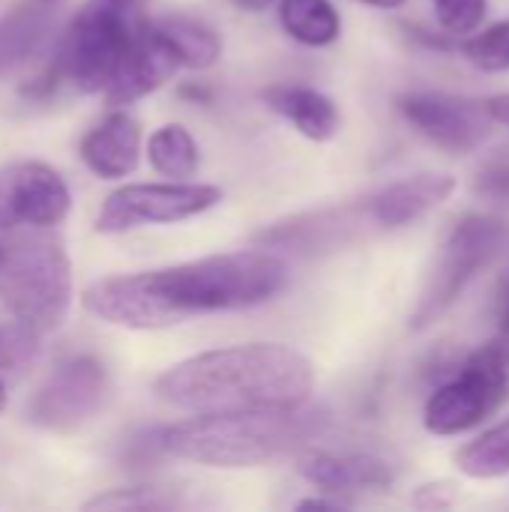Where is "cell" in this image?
<instances>
[{"label": "cell", "mask_w": 509, "mask_h": 512, "mask_svg": "<svg viewBox=\"0 0 509 512\" xmlns=\"http://www.w3.org/2000/svg\"><path fill=\"white\" fill-rule=\"evenodd\" d=\"M285 282V258L267 249H240L162 270L96 279L84 291V309L114 327L165 330L198 315L264 306Z\"/></svg>", "instance_id": "6da1fadb"}, {"label": "cell", "mask_w": 509, "mask_h": 512, "mask_svg": "<svg viewBox=\"0 0 509 512\" xmlns=\"http://www.w3.org/2000/svg\"><path fill=\"white\" fill-rule=\"evenodd\" d=\"M312 390V360L282 342L213 348L174 363L153 384L162 402L189 414L303 408Z\"/></svg>", "instance_id": "7a4b0ae2"}, {"label": "cell", "mask_w": 509, "mask_h": 512, "mask_svg": "<svg viewBox=\"0 0 509 512\" xmlns=\"http://www.w3.org/2000/svg\"><path fill=\"white\" fill-rule=\"evenodd\" d=\"M324 414L312 408L279 411H210L156 429L162 456L204 468H261L300 453L321 429Z\"/></svg>", "instance_id": "3957f363"}, {"label": "cell", "mask_w": 509, "mask_h": 512, "mask_svg": "<svg viewBox=\"0 0 509 512\" xmlns=\"http://www.w3.org/2000/svg\"><path fill=\"white\" fill-rule=\"evenodd\" d=\"M138 15L105 0H90L57 36L36 96L63 84L78 93H105L138 30Z\"/></svg>", "instance_id": "277c9868"}, {"label": "cell", "mask_w": 509, "mask_h": 512, "mask_svg": "<svg viewBox=\"0 0 509 512\" xmlns=\"http://www.w3.org/2000/svg\"><path fill=\"white\" fill-rule=\"evenodd\" d=\"M0 303L39 333L60 327L72 303V264L57 237L21 234L6 246Z\"/></svg>", "instance_id": "5b68a950"}, {"label": "cell", "mask_w": 509, "mask_h": 512, "mask_svg": "<svg viewBox=\"0 0 509 512\" xmlns=\"http://www.w3.org/2000/svg\"><path fill=\"white\" fill-rule=\"evenodd\" d=\"M509 396V345L492 339L471 351L462 366L426 399L423 426L438 438H456L483 426Z\"/></svg>", "instance_id": "8992f818"}, {"label": "cell", "mask_w": 509, "mask_h": 512, "mask_svg": "<svg viewBox=\"0 0 509 512\" xmlns=\"http://www.w3.org/2000/svg\"><path fill=\"white\" fill-rule=\"evenodd\" d=\"M507 240V222L495 213H468L447 234L438 264L411 312V330H429L438 324L468 291V285L501 255Z\"/></svg>", "instance_id": "52a82bcc"}, {"label": "cell", "mask_w": 509, "mask_h": 512, "mask_svg": "<svg viewBox=\"0 0 509 512\" xmlns=\"http://www.w3.org/2000/svg\"><path fill=\"white\" fill-rule=\"evenodd\" d=\"M219 201H222V189L213 183H189V180L129 183L114 189L102 201L96 213V231L123 234L144 225H174L213 210Z\"/></svg>", "instance_id": "ba28073f"}, {"label": "cell", "mask_w": 509, "mask_h": 512, "mask_svg": "<svg viewBox=\"0 0 509 512\" xmlns=\"http://www.w3.org/2000/svg\"><path fill=\"white\" fill-rule=\"evenodd\" d=\"M108 369L93 354L60 360L27 402V420L48 432H78L108 402Z\"/></svg>", "instance_id": "9c48e42d"}, {"label": "cell", "mask_w": 509, "mask_h": 512, "mask_svg": "<svg viewBox=\"0 0 509 512\" xmlns=\"http://www.w3.org/2000/svg\"><path fill=\"white\" fill-rule=\"evenodd\" d=\"M399 111L429 144L453 156L483 147L495 126L489 102L453 93H408L399 99Z\"/></svg>", "instance_id": "30bf717a"}, {"label": "cell", "mask_w": 509, "mask_h": 512, "mask_svg": "<svg viewBox=\"0 0 509 512\" xmlns=\"http://www.w3.org/2000/svg\"><path fill=\"white\" fill-rule=\"evenodd\" d=\"M66 180L45 162L21 159L0 165V228H54L69 216Z\"/></svg>", "instance_id": "8fae6325"}, {"label": "cell", "mask_w": 509, "mask_h": 512, "mask_svg": "<svg viewBox=\"0 0 509 512\" xmlns=\"http://www.w3.org/2000/svg\"><path fill=\"white\" fill-rule=\"evenodd\" d=\"M297 474L324 495L354 498V495H381L396 483L393 468L369 453H330L303 447L297 453Z\"/></svg>", "instance_id": "7c38bea8"}, {"label": "cell", "mask_w": 509, "mask_h": 512, "mask_svg": "<svg viewBox=\"0 0 509 512\" xmlns=\"http://www.w3.org/2000/svg\"><path fill=\"white\" fill-rule=\"evenodd\" d=\"M177 69H183V63L168 45V39L156 30L153 21H141L120 60L114 81L102 96L108 105H132L159 90L165 81H171Z\"/></svg>", "instance_id": "4fadbf2b"}, {"label": "cell", "mask_w": 509, "mask_h": 512, "mask_svg": "<svg viewBox=\"0 0 509 512\" xmlns=\"http://www.w3.org/2000/svg\"><path fill=\"white\" fill-rule=\"evenodd\" d=\"M453 192H456V180L450 174L423 171L375 192L366 201V216L381 228H405L420 222L426 213L438 210Z\"/></svg>", "instance_id": "5bb4252c"}, {"label": "cell", "mask_w": 509, "mask_h": 512, "mask_svg": "<svg viewBox=\"0 0 509 512\" xmlns=\"http://www.w3.org/2000/svg\"><path fill=\"white\" fill-rule=\"evenodd\" d=\"M141 126L132 114L114 111L81 141V162L102 180H120L138 168Z\"/></svg>", "instance_id": "9a60e30c"}, {"label": "cell", "mask_w": 509, "mask_h": 512, "mask_svg": "<svg viewBox=\"0 0 509 512\" xmlns=\"http://www.w3.org/2000/svg\"><path fill=\"white\" fill-rule=\"evenodd\" d=\"M264 102L270 111L285 117L303 138L330 141L339 135L342 114L330 96L306 84H273L264 90Z\"/></svg>", "instance_id": "2e32d148"}, {"label": "cell", "mask_w": 509, "mask_h": 512, "mask_svg": "<svg viewBox=\"0 0 509 512\" xmlns=\"http://www.w3.org/2000/svg\"><path fill=\"white\" fill-rule=\"evenodd\" d=\"M51 12L39 3H21L0 18V75L30 63L48 42Z\"/></svg>", "instance_id": "e0dca14e"}, {"label": "cell", "mask_w": 509, "mask_h": 512, "mask_svg": "<svg viewBox=\"0 0 509 512\" xmlns=\"http://www.w3.org/2000/svg\"><path fill=\"white\" fill-rule=\"evenodd\" d=\"M153 24L168 39V45L174 48V54L180 57V63L186 69H210V66L219 63V57H222V39L201 18H192V15H165V18H159Z\"/></svg>", "instance_id": "ac0fdd59"}, {"label": "cell", "mask_w": 509, "mask_h": 512, "mask_svg": "<svg viewBox=\"0 0 509 512\" xmlns=\"http://www.w3.org/2000/svg\"><path fill=\"white\" fill-rule=\"evenodd\" d=\"M279 21L291 39L309 48H327L342 33V15L333 0H279Z\"/></svg>", "instance_id": "d6986e66"}, {"label": "cell", "mask_w": 509, "mask_h": 512, "mask_svg": "<svg viewBox=\"0 0 509 512\" xmlns=\"http://www.w3.org/2000/svg\"><path fill=\"white\" fill-rule=\"evenodd\" d=\"M147 159L153 171H159L168 180H189L201 165L198 141L180 123H165L147 138Z\"/></svg>", "instance_id": "ffe728a7"}, {"label": "cell", "mask_w": 509, "mask_h": 512, "mask_svg": "<svg viewBox=\"0 0 509 512\" xmlns=\"http://www.w3.org/2000/svg\"><path fill=\"white\" fill-rule=\"evenodd\" d=\"M456 468L471 480H498L509 474V417L486 429L456 453Z\"/></svg>", "instance_id": "44dd1931"}, {"label": "cell", "mask_w": 509, "mask_h": 512, "mask_svg": "<svg viewBox=\"0 0 509 512\" xmlns=\"http://www.w3.org/2000/svg\"><path fill=\"white\" fill-rule=\"evenodd\" d=\"M462 54L471 66L483 72H507L509 69V21L489 24L477 33H471L462 42Z\"/></svg>", "instance_id": "7402d4cb"}, {"label": "cell", "mask_w": 509, "mask_h": 512, "mask_svg": "<svg viewBox=\"0 0 509 512\" xmlns=\"http://www.w3.org/2000/svg\"><path fill=\"white\" fill-rule=\"evenodd\" d=\"M39 354V330L12 318L0 324V375H15L27 369Z\"/></svg>", "instance_id": "603a6c76"}, {"label": "cell", "mask_w": 509, "mask_h": 512, "mask_svg": "<svg viewBox=\"0 0 509 512\" xmlns=\"http://www.w3.org/2000/svg\"><path fill=\"white\" fill-rule=\"evenodd\" d=\"M441 30L450 36H471L489 15V0H432Z\"/></svg>", "instance_id": "cb8c5ba5"}, {"label": "cell", "mask_w": 509, "mask_h": 512, "mask_svg": "<svg viewBox=\"0 0 509 512\" xmlns=\"http://www.w3.org/2000/svg\"><path fill=\"white\" fill-rule=\"evenodd\" d=\"M87 510H171L177 507V501L159 489H114V492H102L96 498H90L84 504Z\"/></svg>", "instance_id": "d4e9b609"}, {"label": "cell", "mask_w": 509, "mask_h": 512, "mask_svg": "<svg viewBox=\"0 0 509 512\" xmlns=\"http://www.w3.org/2000/svg\"><path fill=\"white\" fill-rule=\"evenodd\" d=\"M474 195L486 204L509 207V150H498L477 168Z\"/></svg>", "instance_id": "484cf974"}, {"label": "cell", "mask_w": 509, "mask_h": 512, "mask_svg": "<svg viewBox=\"0 0 509 512\" xmlns=\"http://www.w3.org/2000/svg\"><path fill=\"white\" fill-rule=\"evenodd\" d=\"M411 504L417 510H450L459 504V483L453 480H432L417 486V492L411 495Z\"/></svg>", "instance_id": "4316f807"}, {"label": "cell", "mask_w": 509, "mask_h": 512, "mask_svg": "<svg viewBox=\"0 0 509 512\" xmlns=\"http://www.w3.org/2000/svg\"><path fill=\"white\" fill-rule=\"evenodd\" d=\"M495 327H498V339L509 345V273L495 288Z\"/></svg>", "instance_id": "83f0119b"}, {"label": "cell", "mask_w": 509, "mask_h": 512, "mask_svg": "<svg viewBox=\"0 0 509 512\" xmlns=\"http://www.w3.org/2000/svg\"><path fill=\"white\" fill-rule=\"evenodd\" d=\"M351 501L348 498H303L297 501V510H348Z\"/></svg>", "instance_id": "f1b7e54d"}, {"label": "cell", "mask_w": 509, "mask_h": 512, "mask_svg": "<svg viewBox=\"0 0 509 512\" xmlns=\"http://www.w3.org/2000/svg\"><path fill=\"white\" fill-rule=\"evenodd\" d=\"M486 102H489V111H492L495 123H501V126H507L509 129V93L492 96V99H486Z\"/></svg>", "instance_id": "f546056e"}, {"label": "cell", "mask_w": 509, "mask_h": 512, "mask_svg": "<svg viewBox=\"0 0 509 512\" xmlns=\"http://www.w3.org/2000/svg\"><path fill=\"white\" fill-rule=\"evenodd\" d=\"M240 9H246V12H264V9H270L273 3H279V0H234Z\"/></svg>", "instance_id": "4dcf8cb0"}, {"label": "cell", "mask_w": 509, "mask_h": 512, "mask_svg": "<svg viewBox=\"0 0 509 512\" xmlns=\"http://www.w3.org/2000/svg\"><path fill=\"white\" fill-rule=\"evenodd\" d=\"M357 3H366V6H378V9H399V6H405L408 0H357Z\"/></svg>", "instance_id": "1f68e13d"}, {"label": "cell", "mask_w": 509, "mask_h": 512, "mask_svg": "<svg viewBox=\"0 0 509 512\" xmlns=\"http://www.w3.org/2000/svg\"><path fill=\"white\" fill-rule=\"evenodd\" d=\"M105 3H111V6H117V9H126V12H135V15H138V9L144 6V0H105Z\"/></svg>", "instance_id": "d6a6232c"}, {"label": "cell", "mask_w": 509, "mask_h": 512, "mask_svg": "<svg viewBox=\"0 0 509 512\" xmlns=\"http://www.w3.org/2000/svg\"><path fill=\"white\" fill-rule=\"evenodd\" d=\"M6 408V384H3V375H0V414Z\"/></svg>", "instance_id": "836d02e7"}, {"label": "cell", "mask_w": 509, "mask_h": 512, "mask_svg": "<svg viewBox=\"0 0 509 512\" xmlns=\"http://www.w3.org/2000/svg\"><path fill=\"white\" fill-rule=\"evenodd\" d=\"M3 258H6V246H0V267H3Z\"/></svg>", "instance_id": "e575fe53"}]
</instances>
